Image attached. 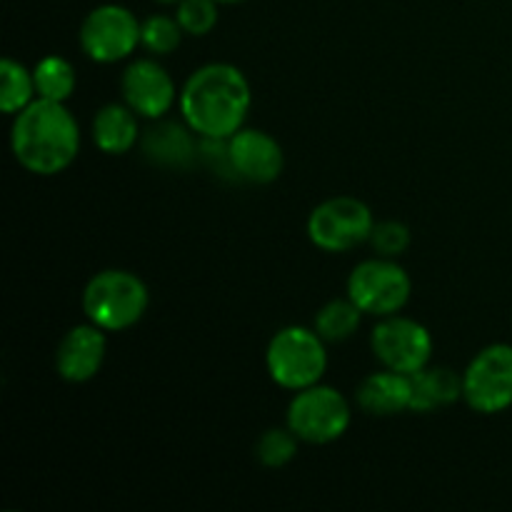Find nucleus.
Masks as SVG:
<instances>
[{
    "instance_id": "nucleus-1",
    "label": "nucleus",
    "mask_w": 512,
    "mask_h": 512,
    "mask_svg": "<svg viewBox=\"0 0 512 512\" xmlns=\"http://www.w3.org/2000/svg\"><path fill=\"white\" fill-rule=\"evenodd\" d=\"M178 105L183 123L198 138L225 140L248 120L253 90L238 65L208 63L188 75Z\"/></svg>"
},
{
    "instance_id": "nucleus-2",
    "label": "nucleus",
    "mask_w": 512,
    "mask_h": 512,
    "mask_svg": "<svg viewBox=\"0 0 512 512\" xmlns=\"http://www.w3.org/2000/svg\"><path fill=\"white\" fill-rule=\"evenodd\" d=\"M10 150L20 168L40 178L65 173L80 153V125L65 103L35 98L13 115Z\"/></svg>"
},
{
    "instance_id": "nucleus-3",
    "label": "nucleus",
    "mask_w": 512,
    "mask_h": 512,
    "mask_svg": "<svg viewBox=\"0 0 512 512\" xmlns=\"http://www.w3.org/2000/svg\"><path fill=\"white\" fill-rule=\"evenodd\" d=\"M83 313L105 333H123L145 318L150 305L148 285L130 270L108 268L95 273L83 290Z\"/></svg>"
},
{
    "instance_id": "nucleus-4",
    "label": "nucleus",
    "mask_w": 512,
    "mask_h": 512,
    "mask_svg": "<svg viewBox=\"0 0 512 512\" xmlns=\"http://www.w3.org/2000/svg\"><path fill=\"white\" fill-rule=\"evenodd\" d=\"M315 328L285 325L270 338L265 348V370L278 388L298 393L315 383H323L328 370V348Z\"/></svg>"
},
{
    "instance_id": "nucleus-5",
    "label": "nucleus",
    "mask_w": 512,
    "mask_h": 512,
    "mask_svg": "<svg viewBox=\"0 0 512 512\" xmlns=\"http://www.w3.org/2000/svg\"><path fill=\"white\" fill-rule=\"evenodd\" d=\"M353 423L348 398L333 385L315 383L298 390L288 405L285 425L305 445H330L343 438Z\"/></svg>"
},
{
    "instance_id": "nucleus-6",
    "label": "nucleus",
    "mask_w": 512,
    "mask_h": 512,
    "mask_svg": "<svg viewBox=\"0 0 512 512\" xmlns=\"http://www.w3.org/2000/svg\"><path fill=\"white\" fill-rule=\"evenodd\" d=\"M345 293L365 315L380 320L400 313L408 305L413 280L395 258L375 255L350 270Z\"/></svg>"
},
{
    "instance_id": "nucleus-7",
    "label": "nucleus",
    "mask_w": 512,
    "mask_h": 512,
    "mask_svg": "<svg viewBox=\"0 0 512 512\" xmlns=\"http://www.w3.org/2000/svg\"><path fill=\"white\" fill-rule=\"evenodd\" d=\"M375 228L373 210L353 195L323 200L308 215V238L323 253H348L368 243Z\"/></svg>"
},
{
    "instance_id": "nucleus-8",
    "label": "nucleus",
    "mask_w": 512,
    "mask_h": 512,
    "mask_svg": "<svg viewBox=\"0 0 512 512\" xmlns=\"http://www.w3.org/2000/svg\"><path fill=\"white\" fill-rule=\"evenodd\" d=\"M463 400L478 415L512 408V345H485L473 355L463 370Z\"/></svg>"
},
{
    "instance_id": "nucleus-9",
    "label": "nucleus",
    "mask_w": 512,
    "mask_h": 512,
    "mask_svg": "<svg viewBox=\"0 0 512 512\" xmlns=\"http://www.w3.org/2000/svg\"><path fill=\"white\" fill-rule=\"evenodd\" d=\"M140 28H143V23L125 5H98L80 23V48L93 63H120V60H128L138 50Z\"/></svg>"
},
{
    "instance_id": "nucleus-10",
    "label": "nucleus",
    "mask_w": 512,
    "mask_h": 512,
    "mask_svg": "<svg viewBox=\"0 0 512 512\" xmlns=\"http://www.w3.org/2000/svg\"><path fill=\"white\" fill-rule=\"evenodd\" d=\"M370 350L383 368L413 375L433 360V335L423 323L395 313L380 318L370 333Z\"/></svg>"
},
{
    "instance_id": "nucleus-11",
    "label": "nucleus",
    "mask_w": 512,
    "mask_h": 512,
    "mask_svg": "<svg viewBox=\"0 0 512 512\" xmlns=\"http://www.w3.org/2000/svg\"><path fill=\"white\" fill-rule=\"evenodd\" d=\"M123 103L143 120H160L178 103L173 75L155 58H135L120 75Z\"/></svg>"
},
{
    "instance_id": "nucleus-12",
    "label": "nucleus",
    "mask_w": 512,
    "mask_h": 512,
    "mask_svg": "<svg viewBox=\"0 0 512 512\" xmlns=\"http://www.w3.org/2000/svg\"><path fill=\"white\" fill-rule=\"evenodd\" d=\"M228 155L238 180L253 185H268L283 175V145L270 133L258 128H240L228 138Z\"/></svg>"
},
{
    "instance_id": "nucleus-13",
    "label": "nucleus",
    "mask_w": 512,
    "mask_h": 512,
    "mask_svg": "<svg viewBox=\"0 0 512 512\" xmlns=\"http://www.w3.org/2000/svg\"><path fill=\"white\" fill-rule=\"evenodd\" d=\"M105 355H108V338L103 328L90 320L73 325L60 338L58 350H55V373L65 383L83 385L103 370Z\"/></svg>"
},
{
    "instance_id": "nucleus-14",
    "label": "nucleus",
    "mask_w": 512,
    "mask_h": 512,
    "mask_svg": "<svg viewBox=\"0 0 512 512\" xmlns=\"http://www.w3.org/2000/svg\"><path fill=\"white\" fill-rule=\"evenodd\" d=\"M410 400H413L410 375L388 368L370 373L355 390V403L365 415H373V418H393V415L405 413L410 410Z\"/></svg>"
},
{
    "instance_id": "nucleus-15",
    "label": "nucleus",
    "mask_w": 512,
    "mask_h": 512,
    "mask_svg": "<svg viewBox=\"0 0 512 512\" xmlns=\"http://www.w3.org/2000/svg\"><path fill=\"white\" fill-rule=\"evenodd\" d=\"M138 115L125 103H108L95 110L90 135L93 145L105 155H125L140 143Z\"/></svg>"
},
{
    "instance_id": "nucleus-16",
    "label": "nucleus",
    "mask_w": 512,
    "mask_h": 512,
    "mask_svg": "<svg viewBox=\"0 0 512 512\" xmlns=\"http://www.w3.org/2000/svg\"><path fill=\"white\" fill-rule=\"evenodd\" d=\"M410 383H413V400H410L413 413H438L463 398V373L458 375L453 368L428 365L410 375Z\"/></svg>"
},
{
    "instance_id": "nucleus-17",
    "label": "nucleus",
    "mask_w": 512,
    "mask_h": 512,
    "mask_svg": "<svg viewBox=\"0 0 512 512\" xmlns=\"http://www.w3.org/2000/svg\"><path fill=\"white\" fill-rule=\"evenodd\" d=\"M193 130L188 125L178 123H160L155 128L145 130L140 138L145 158L163 168H188L200 153V145H195Z\"/></svg>"
},
{
    "instance_id": "nucleus-18",
    "label": "nucleus",
    "mask_w": 512,
    "mask_h": 512,
    "mask_svg": "<svg viewBox=\"0 0 512 512\" xmlns=\"http://www.w3.org/2000/svg\"><path fill=\"white\" fill-rule=\"evenodd\" d=\"M363 310L345 295V298L328 300L323 308L315 313V333L325 340V343H345L358 333L360 323H363Z\"/></svg>"
},
{
    "instance_id": "nucleus-19",
    "label": "nucleus",
    "mask_w": 512,
    "mask_h": 512,
    "mask_svg": "<svg viewBox=\"0 0 512 512\" xmlns=\"http://www.w3.org/2000/svg\"><path fill=\"white\" fill-rule=\"evenodd\" d=\"M33 78L38 98L55 100V103H68L78 88V73H75L73 63L65 60L63 55L40 58L33 68Z\"/></svg>"
},
{
    "instance_id": "nucleus-20",
    "label": "nucleus",
    "mask_w": 512,
    "mask_h": 512,
    "mask_svg": "<svg viewBox=\"0 0 512 512\" xmlns=\"http://www.w3.org/2000/svg\"><path fill=\"white\" fill-rule=\"evenodd\" d=\"M35 98L38 90H35L33 70L15 58L0 60V110L5 115H18Z\"/></svg>"
},
{
    "instance_id": "nucleus-21",
    "label": "nucleus",
    "mask_w": 512,
    "mask_h": 512,
    "mask_svg": "<svg viewBox=\"0 0 512 512\" xmlns=\"http://www.w3.org/2000/svg\"><path fill=\"white\" fill-rule=\"evenodd\" d=\"M183 25L178 23L175 15H150L143 20V28H140V45H143L148 53L153 55H173L175 50L183 43Z\"/></svg>"
},
{
    "instance_id": "nucleus-22",
    "label": "nucleus",
    "mask_w": 512,
    "mask_h": 512,
    "mask_svg": "<svg viewBox=\"0 0 512 512\" xmlns=\"http://www.w3.org/2000/svg\"><path fill=\"white\" fill-rule=\"evenodd\" d=\"M300 438L293 430L285 425V428H268L255 443V458L260 465L270 470L285 468L288 463H293L295 455H298Z\"/></svg>"
},
{
    "instance_id": "nucleus-23",
    "label": "nucleus",
    "mask_w": 512,
    "mask_h": 512,
    "mask_svg": "<svg viewBox=\"0 0 512 512\" xmlns=\"http://www.w3.org/2000/svg\"><path fill=\"white\" fill-rule=\"evenodd\" d=\"M218 5L220 3H215V0H180L175 18L183 25L185 35L203 38V35L213 33V28L218 25Z\"/></svg>"
},
{
    "instance_id": "nucleus-24",
    "label": "nucleus",
    "mask_w": 512,
    "mask_h": 512,
    "mask_svg": "<svg viewBox=\"0 0 512 512\" xmlns=\"http://www.w3.org/2000/svg\"><path fill=\"white\" fill-rule=\"evenodd\" d=\"M410 240H413V235H410L408 225L400 223V220H380V223H375L368 243L380 258L398 260L410 248Z\"/></svg>"
},
{
    "instance_id": "nucleus-25",
    "label": "nucleus",
    "mask_w": 512,
    "mask_h": 512,
    "mask_svg": "<svg viewBox=\"0 0 512 512\" xmlns=\"http://www.w3.org/2000/svg\"><path fill=\"white\" fill-rule=\"evenodd\" d=\"M220 5H235V3H245V0H215Z\"/></svg>"
},
{
    "instance_id": "nucleus-26",
    "label": "nucleus",
    "mask_w": 512,
    "mask_h": 512,
    "mask_svg": "<svg viewBox=\"0 0 512 512\" xmlns=\"http://www.w3.org/2000/svg\"><path fill=\"white\" fill-rule=\"evenodd\" d=\"M155 3H165V5H178L180 3V0H155Z\"/></svg>"
}]
</instances>
